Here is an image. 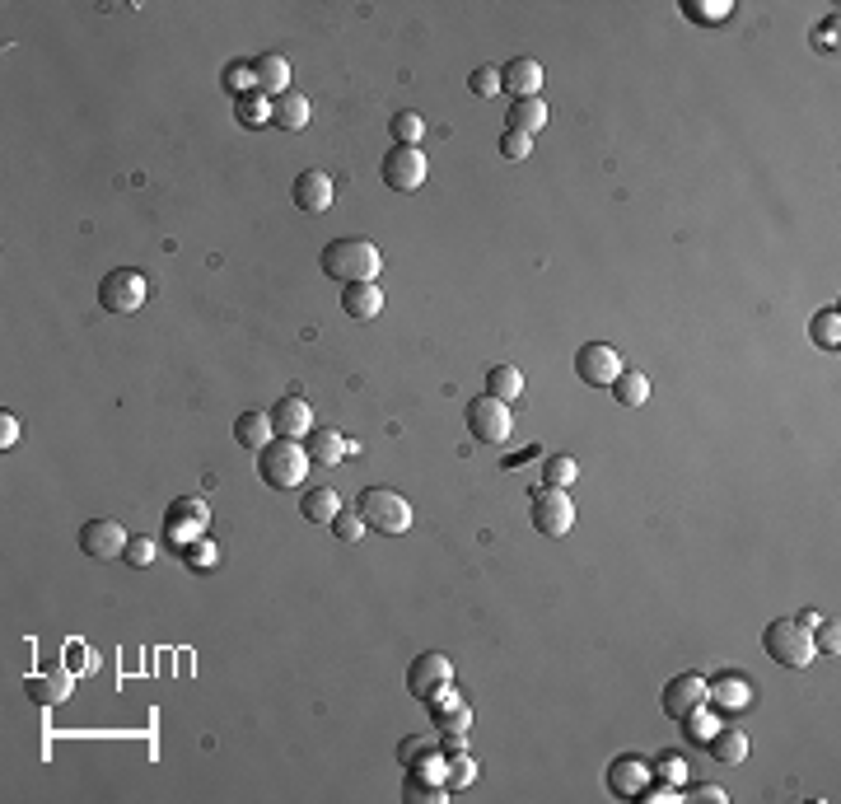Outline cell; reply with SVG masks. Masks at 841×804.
<instances>
[{
	"label": "cell",
	"mask_w": 841,
	"mask_h": 804,
	"mask_svg": "<svg viewBox=\"0 0 841 804\" xmlns=\"http://www.w3.org/2000/svg\"><path fill=\"white\" fill-rule=\"evenodd\" d=\"M342 510V501H337V491L332 487H309L300 501V515L309 519V524H332V515Z\"/></svg>",
	"instance_id": "d4e9b609"
},
{
	"label": "cell",
	"mask_w": 841,
	"mask_h": 804,
	"mask_svg": "<svg viewBox=\"0 0 841 804\" xmlns=\"http://www.w3.org/2000/svg\"><path fill=\"white\" fill-rule=\"evenodd\" d=\"M468 89L477 94V99H496V94H500V71H496V66H477V71L468 75Z\"/></svg>",
	"instance_id": "d590c367"
},
{
	"label": "cell",
	"mask_w": 841,
	"mask_h": 804,
	"mask_svg": "<svg viewBox=\"0 0 841 804\" xmlns=\"http://www.w3.org/2000/svg\"><path fill=\"white\" fill-rule=\"evenodd\" d=\"M183 524H197V529H206V505H201L197 496L173 501V510H169V538H178V533H183Z\"/></svg>",
	"instance_id": "f546056e"
},
{
	"label": "cell",
	"mask_w": 841,
	"mask_h": 804,
	"mask_svg": "<svg viewBox=\"0 0 841 804\" xmlns=\"http://www.w3.org/2000/svg\"><path fill=\"white\" fill-rule=\"evenodd\" d=\"M0 445H5V449L19 445V421L10 417V412H0Z\"/></svg>",
	"instance_id": "ee69618b"
},
{
	"label": "cell",
	"mask_w": 841,
	"mask_h": 804,
	"mask_svg": "<svg viewBox=\"0 0 841 804\" xmlns=\"http://www.w3.org/2000/svg\"><path fill=\"white\" fill-rule=\"evenodd\" d=\"M290 197H295V206H300L304 216H323L332 206V178L323 169H304L295 178V187H290Z\"/></svg>",
	"instance_id": "9a60e30c"
},
{
	"label": "cell",
	"mask_w": 841,
	"mask_h": 804,
	"mask_svg": "<svg viewBox=\"0 0 841 804\" xmlns=\"http://www.w3.org/2000/svg\"><path fill=\"white\" fill-rule=\"evenodd\" d=\"M342 309H346V318H356V323H370V318L384 314V286H379V281H360V286H346V290H342Z\"/></svg>",
	"instance_id": "ac0fdd59"
},
{
	"label": "cell",
	"mask_w": 841,
	"mask_h": 804,
	"mask_svg": "<svg viewBox=\"0 0 841 804\" xmlns=\"http://www.w3.org/2000/svg\"><path fill=\"white\" fill-rule=\"evenodd\" d=\"M402 800L407 804H444L449 800V786H440V781H407V786H402Z\"/></svg>",
	"instance_id": "1f68e13d"
},
{
	"label": "cell",
	"mask_w": 841,
	"mask_h": 804,
	"mask_svg": "<svg viewBox=\"0 0 841 804\" xmlns=\"http://www.w3.org/2000/svg\"><path fill=\"white\" fill-rule=\"evenodd\" d=\"M528 519H533V529L547 533V538H566V533L575 529L571 491H561V487L533 491V501H528Z\"/></svg>",
	"instance_id": "8992f818"
},
{
	"label": "cell",
	"mask_w": 841,
	"mask_h": 804,
	"mask_svg": "<svg viewBox=\"0 0 841 804\" xmlns=\"http://www.w3.org/2000/svg\"><path fill=\"white\" fill-rule=\"evenodd\" d=\"M309 473V449L300 440H271L267 449H257V477L276 491L300 487Z\"/></svg>",
	"instance_id": "7a4b0ae2"
},
{
	"label": "cell",
	"mask_w": 841,
	"mask_h": 804,
	"mask_svg": "<svg viewBox=\"0 0 841 804\" xmlns=\"http://www.w3.org/2000/svg\"><path fill=\"white\" fill-rule=\"evenodd\" d=\"M379 267H384V253H379L370 239H332V244L323 248V272H328L337 286L379 281Z\"/></svg>",
	"instance_id": "6da1fadb"
},
{
	"label": "cell",
	"mask_w": 841,
	"mask_h": 804,
	"mask_svg": "<svg viewBox=\"0 0 841 804\" xmlns=\"http://www.w3.org/2000/svg\"><path fill=\"white\" fill-rule=\"evenodd\" d=\"M449 683H454V664L444 660V655H416L412 669H407V692L412 697H435Z\"/></svg>",
	"instance_id": "8fae6325"
},
{
	"label": "cell",
	"mask_w": 841,
	"mask_h": 804,
	"mask_svg": "<svg viewBox=\"0 0 841 804\" xmlns=\"http://www.w3.org/2000/svg\"><path fill=\"white\" fill-rule=\"evenodd\" d=\"M486 393L500 402H514L519 393H524V374H519V365H491L486 370Z\"/></svg>",
	"instance_id": "4316f807"
},
{
	"label": "cell",
	"mask_w": 841,
	"mask_h": 804,
	"mask_svg": "<svg viewBox=\"0 0 841 804\" xmlns=\"http://www.w3.org/2000/svg\"><path fill=\"white\" fill-rule=\"evenodd\" d=\"M729 10H734V5H729V0H687L683 5V15L687 19H697V24H720V19H729Z\"/></svg>",
	"instance_id": "836d02e7"
},
{
	"label": "cell",
	"mask_w": 841,
	"mask_h": 804,
	"mask_svg": "<svg viewBox=\"0 0 841 804\" xmlns=\"http://www.w3.org/2000/svg\"><path fill=\"white\" fill-rule=\"evenodd\" d=\"M837 323H841V318H837V309H823V314L813 318V342H818V346H827V351H832V346L841 342Z\"/></svg>",
	"instance_id": "8d00e7d4"
},
{
	"label": "cell",
	"mask_w": 841,
	"mask_h": 804,
	"mask_svg": "<svg viewBox=\"0 0 841 804\" xmlns=\"http://www.w3.org/2000/svg\"><path fill=\"white\" fill-rule=\"evenodd\" d=\"M145 295H150V286H145L141 272H131V267H117V272H108L99 281V304L108 309V314H136L145 304Z\"/></svg>",
	"instance_id": "52a82bcc"
},
{
	"label": "cell",
	"mask_w": 841,
	"mask_h": 804,
	"mask_svg": "<svg viewBox=\"0 0 841 804\" xmlns=\"http://www.w3.org/2000/svg\"><path fill=\"white\" fill-rule=\"evenodd\" d=\"M547 127V103L542 99H514L510 103V131L519 136H538Z\"/></svg>",
	"instance_id": "cb8c5ba5"
},
{
	"label": "cell",
	"mask_w": 841,
	"mask_h": 804,
	"mask_svg": "<svg viewBox=\"0 0 841 804\" xmlns=\"http://www.w3.org/2000/svg\"><path fill=\"white\" fill-rule=\"evenodd\" d=\"M500 89H510L514 99H538L542 89V66L533 57H514L505 71H500Z\"/></svg>",
	"instance_id": "d6986e66"
},
{
	"label": "cell",
	"mask_w": 841,
	"mask_h": 804,
	"mask_svg": "<svg viewBox=\"0 0 841 804\" xmlns=\"http://www.w3.org/2000/svg\"><path fill=\"white\" fill-rule=\"evenodd\" d=\"M762 650H767L781 669H809L813 655H818V650H813V632L799 618H776V622H771L767 632H762Z\"/></svg>",
	"instance_id": "3957f363"
},
{
	"label": "cell",
	"mask_w": 841,
	"mask_h": 804,
	"mask_svg": "<svg viewBox=\"0 0 841 804\" xmlns=\"http://www.w3.org/2000/svg\"><path fill=\"white\" fill-rule=\"evenodd\" d=\"M430 753H440V748H435V744H426L421 734H412V739H402V748H398L402 767H421V762H426Z\"/></svg>",
	"instance_id": "f35d334b"
},
{
	"label": "cell",
	"mask_w": 841,
	"mask_h": 804,
	"mask_svg": "<svg viewBox=\"0 0 841 804\" xmlns=\"http://www.w3.org/2000/svg\"><path fill=\"white\" fill-rule=\"evenodd\" d=\"M528 150H533V136H519V131L500 136V155L505 159H528Z\"/></svg>",
	"instance_id": "b9f144b4"
},
{
	"label": "cell",
	"mask_w": 841,
	"mask_h": 804,
	"mask_svg": "<svg viewBox=\"0 0 841 804\" xmlns=\"http://www.w3.org/2000/svg\"><path fill=\"white\" fill-rule=\"evenodd\" d=\"M655 781V762L636 758V753H627V758H617L613 767H608V786H613V795H622V800H641V790Z\"/></svg>",
	"instance_id": "7c38bea8"
},
{
	"label": "cell",
	"mask_w": 841,
	"mask_h": 804,
	"mask_svg": "<svg viewBox=\"0 0 841 804\" xmlns=\"http://www.w3.org/2000/svg\"><path fill=\"white\" fill-rule=\"evenodd\" d=\"M71 688H75V678H71V669H47V674H29L24 678V692H29V702L33 706H61V702H71Z\"/></svg>",
	"instance_id": "4fadbf2b"
},
{
	"label": "cell",
	"mask_w": 841,
	"mask_h": 804,
	"mask_svg": "<svg viewBox=\"0 0 841 804\" xmlns=\"http://www.w3.org/2000/svg\"><path fill=\"white\" fill-rule=\"evenodd\" d=\"M384 173V183L393 192H416V187L426 183V155H421V145H393L379 164Z\"/></svg>",
	"instance_id": "ba28073f"
},
{
	"label": "cell",
	"mask_w": 841,
	"mask_h": 804,
	"mask_svg": "<svg viewBox=\"0 0 841 804\" xmlns=\"http://www.w3.org/2000/svg\"><path fill=\"white\" fill-rule=\"evenodd\" d=\"M267 417H271V431L281 435V440H304V435L314 431V417H309V402L304 398H281Z\"/></svg>",
	"instance_id": "2e32d148"
},
{
	"label": "cell",
	"mask_w": 841,
	"mask_h": 804,
	"mask_svg": "<svg viewBox=\"0 0 841 804\" xmlns=\"http://www.w3.org/2000/svg\"><path fill=\"white\" fill-rule=\"evenodd\" d=\"M613 398L622 402V407H645V402H650V379H645L641 370H622L613 379Z\"/></svg>",
	"instance_id": "83f0119b"
},
{
	"label": "cell",
	"mask_w": 841,
	"mask_h": 804,
	"mask_svg": "<svg viewBox=\"0 0 841 804\" xmlns=\"http://www.w3.org/2000/svg\"><path fill=\"white\" fill-rule=\"evenodd\" d=\"M234 440H239L243 449H267L271 445V417L267 412H243V417L234 421Z\"/></svg>",
	"instance_id": "484cf974"
},
{
	"label": "cell",
	"mask_w": 841,
	"mask_h": 804,
	"mask_svg": "<svg viewBox=\"0 0 841 804\" xmlns=\"http://www.w3.org/2000/svg\"><path fill=\"white\" fill-rule=\"evenodd\" d=\"M472 781H477V762H472L468 753H449V758H444V786L468 790Z\"/></svg>",
	"instance_id": "4dcf8cb0"
},
{
	"label": "cell",
	"mask_w": 841,
	"mask_h": 804,
	"mask_svg": "<svg viewBox=\"0 0 841 804\" xmlns=\"http://www.w3.org/2000/svg\"><path fill=\"white\" fill-rule=\"evenodd\" d=\"M678 725H683V730L692 734L697 744H706V739H711V734L720 730V720H715L711 711H706V706H697V711H692V716H683V720H678Z\"/></svg>",
	"instance_id": "e575fe53"
},
{
	"label": "cell",
	"mask_w": 841,
	"mask_h": 804,
	"mask_svg": "<svg viewBox=\"0 0 841 804\" xmlns=\"http://www.w3.org/2000/svg\"><path fill=\"white\" fill-rule=\"evenodd\" d=\"M309 117H314V103L304 99V94H281V99L271 103V122H276V127L281 131H304L309 127Z\"/></svg>",
	"instance_id": "44dd1931"
},
{
	"label": "cell",
	"mask_w": 841,
	"mask_h": 804,
	"mask_svg": "<svg viewBox=\"0 0 841 804\" xmlns=\"http://www.w3.org/2000/svg\"><path fill=\"white\" fill-rule=\"evenodd\" d=\"M706 753H711L715 762H725V767H739V762L748 758V734L743 730H715L711 739H706Z\"/></svg>",
	"instance_id": "603a6c76"
},
{
	"label": "cell",
	"mask_w": 841,
	"mask_h": 804,
	"mask_svg": "<svg viewBox=\"0 0 841 804\" xmlns=\"http://www.w3.org/2000/svg\"><path fill=\"white\" fill-rule=\"evenodd\" d=\"M697 706H706V678L701 674L669 678V688H664V711H669L673 720H683V716H692Z\"/></svg>",
	"instance_id": "5bb4252c"
},
{
	"label": "cell",
	"mask_w": 841,
	"mask_h": 804,
	"mask_svg": "<svg viewBox=\"0 0 841 804\" xmlns=\"http://www.w3.org/2000/svg\"><path fill=\"white\" fill-rule=\"evenodd\" d=\"M622 370H627V365H622V356H617L608 342H589L575 351V374H580L589 388H613V379Z\"/></svg>",
	"instance_id": "9c48e42d"
},
{
	"label": "cell",
	"mask_w": 841,
	"mask_h": 804,
	"mask_svg": "<svg viewBox=\"0 0 841 804\" xmlns=\"http://www.w3.org/2000/svg\"><path fill=\"white\" fill-rule=\"evenodd\" d=\"M655 776H659V781H669V786H683V781H687V762L678 758V753H659V758H655Z\"/></svg>",
	"instance_id": "74e56055"
},
{
	"label": "cell",
	"mask_w": 841,
	"mask_h": 804,
	"mask_svg": "<svg viewBox=\"0 0 841 804\" xmlns=\"http://www.w3.org/2000/svg\"><path fill=\"white\" fill-rule=\"evenodd\" d=\"M837 646H841V632H837V622H818V636H813V650H827V655H837Z\"/></svg>",
	"instance_id": "7bdbcfd3"
},
{
	"label": "cell",
	"mask_w": 841,
	"mask_h": 804,
	"mask_svg": "<svg viewBox=\"0 0 841 804\" xmlns=\"http://www.w3.org/2000/svg\"><path fill=\"white\" fill-rule=\"evenodd\" d=\"M155 557H159L155 538H131V543H127V561H131V566H150Z\"/></svg>",
	"instance_id": "60d3db41"
},
{
	"label": "cell",
	"mask_w": 841,
	"mask_h": 804,
	"mask_svg": "<svg viewBox=\"0 0 841 804\" xmlns=\"http://www.w3.org/2000/svg\"><path fill=\"white\" fill-rule=\"evenodd\" d=\"M356 515L365 519V529H374V533H407L412 529V505H407V496H398V491H388V487L360 491Z\"/></svg>",
	"instance_id": "277c9868"
},
{
	"label": "cell",
	"mask_w": 841,
	"mask_h": 804,
	"mask_svg": "<svg viewBox=\"0 0 841 804\" xmlns=\"http://www.w3.org/2000/svg\"><path fill=\"white\" fill-rule=\"evenodd\" d=\"M211 552H215L211 543H187V561H192V566H197V561H201V566H215Z\"/></svg>",
	"instance_id": "bcb514c9"
},
{
	"label": "cell",
	"mask_w": 841,
	"mask_h": 804,
	"mask_svg": "<svg viewBox=\"0 0 841 804\" xmlns=\"http://www.w3.org/2000/svg\"><path fill=\"white\" fill-rule=\"evenodd\" d=\"M253 85L257 89H267V94H286V85H290V66H286V57H276V52H267V57H257L253 61Z\"/></svg>",
	"instance_id": "7402d4cb"
},
{
	"label": "cell",
	"mask_w": 841,
	"mask_h": 804,
	"mask_svg": "<svg viewBox=\"0 0 841 804\" xmlns=\"http://www.w3.org/2000/svg\"><path fill=\"white\" fill-rule=\"evenodd\" d=\"M575 477H580V463L571 459V454H552V459L542 463V482H547V487H575Z\"/></svg>",
	"instance_id": "f1b7e54d"
},
{
	"label": "cell",
	"mask_w": 841,
	"mask_h": 804,
	"mask_svg": "<svg viewBox=\"0 0 841 804\" xmlns=\"http://www.w3.org/2000/svg\"><path fill=\"white\" fill-rule=\"evenodd\" d=\"M706 706L715 711H748L753 706V688L739 674H715V683H706Z\"/></svg>",
	"instance_id": "e0dca14e"
},
{
	"label": "cell",
	"mask_w": 841,
	"mask_h": 804,
	"mask_svg": "<svg viewBox=\"0 0 841 804\" xmlns=\"http://www.w3.org/2000/svg\"><path fill=\"white\" fill-rule=\"evenodd\" d=\"M127 529L117 524V519H108V515H99V519H89L85 529H80V547H85L94 561H113V557H127Z\"/></svg>",
	"instance_id": "30bf717a"
},
{
	"label": "cell",
	"mask_w": 841,
	"mask_h": 804,
	"mask_svg": "<svg viewBox=\"0 0 841 804\" xmlns=\"http://www.w3.org/2000/svg\"><path fill=\"white\" fill-rule=\"evenodd\" d=\"M332 533H337L342 543H356L360 533H365V519H360L356 510H351V515H342V510H337V515H332Z\"/></svg>",
	"instance_id": "ab89813d"
},
{
	"label": "cell",
	"mask_w": 841,
	"mask_h": 804,
	"mask_svg": "<svg viewBox=\"0 0 841 804\" xmlns=\"http://www.w3.org/2000/svg\"><path fill=\"white\" fill-rule=\"evenodd\" d=\"M463 421H468V435L477 440V445H505V440H510V431H514L510 402L491 398V393L472 398L468 412H463Z\"/></svg>",
	"instance_id": "5b68a950"
},
{
	"label": "cell",
	"mask_w": 841,
	"mask_h": 804,
	"mask_svg": "<svg viewBox=\"0 0 841 804\" xmlns=\"http://www.w3.org/2000/svg\"><path fill=\"white\" fill-rule=\"evenodd\" d=\"M683 800H720V804H725V790H720V786H687Z\"/></svg>",
	"instance_id": "f6af8a7d"
},
{
	"label": "cell",
	"mask_w": 841,
	"mask_h": 804,
	"mask_svg": "<svg viewBox=\"0 0 841 804\" xmlns=\"http://www.w3.org/2000/svg\"><path fill=\"white\" fill-rule=\"evenodd\" d=\"M346 454H351V440H346L342 431H332V426H314V431H309V463L337 468Z\"/></svg>",
	"instance_id": "ffe728a7"
},
{
	"label": "cell",
	"mask_w": 841,
	"mask_h": 804,
	"mask_svg": "<svg viewBox=\"0 0 841 804\" xmlns=\"http://www.w3.org/2000/svg\"><path fill=\"white\" fill-rule=\"evenodd\" d=\"M388 131H393V141L398 145H416L421 136H426V122H421V113H393Z\"/></svg>",
	"instance_id": "d6a6232c"
}]
</instances>
